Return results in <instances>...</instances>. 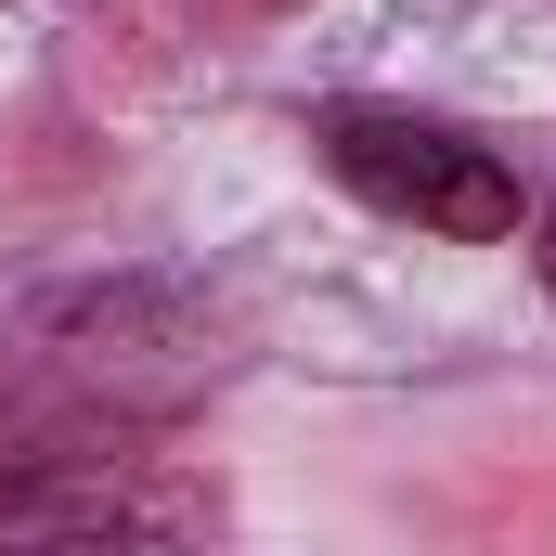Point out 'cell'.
I'll list each match as a JSON object with an SVG mask.
<instances>
[{"mask_svg": "<svg viewBox=\"0 0 556 556\" xmlns=\"http://www.w3.org/2000/svg\"><path fill=\"white\" fill-rule=\"evenodd\" d=\"M142 505L117 492V466L104 453H52L39 479H0V544H104V531H130Z\"/></svg>", "mask_w": 556, "mask_h": 556, "instance_id": "cell-2", "label": "cell"}, {"mask_svg": "<svg viewBox=\"0 0 556 556\" xmlns=\"http://www.w3.org/2000/svg\"><path fill=\"white\" fill-rule=\"evenodd\" d=\"M324 168H337L363 207L415 220V233H466V247L518 233V168H505L492 142L440 130V117H402V104H337V117H324Z\"/></svg>", "mask_w": 556, "mask_h": 556, "instance_id": "cell-1", "label": "cell"}, {"mask_svg": "<svg viewBox=\"0 0 556 556\" xmlns=\"http://www.w3.org/2000/svg\"><path fill=\"white\" fill-rule=\"evenodd\" d=\"M531 260H544V285H556V207H544V247H531Z\"/></svg>", "mask_w": 556, "mask_h": 556, "instance_id": "cell-3", "label": "cell"}]
</instances>
